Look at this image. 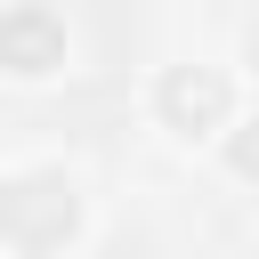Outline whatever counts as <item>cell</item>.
Masks as SVG:
<instances>
[{"instance_id":"obj_2","label":"cell","mask_w":259,"mask_h":259,"mask_svg":"<svg viewBox=\"0 0 259 259\" xmlns=\"http://www.w3.org/2000/svg\"><path fill=\"white\" fill-rule=\"evenodd\" d=\"M0 65L8 73H57L65 65V24L49 8H8L0 16Z\"/></svg>"},{"instance_id":"obj_1","label":"cell","mask_w":259,"mask_h":259,"mask_svg":"<svg viewBox=\"0 0 259 259\" xmlns=\"http://www.w3.org/2000/svg\"><path fill=\"white\" fill-rule=\"evenodd\" d=\"M154 105H162V121L170 130H210V121H227V73H210V65H170L162 73V89H154Z\"/></svg>"},{"instance_id":"obj_4","label":"cell","mask_w":259,"mask_h":259,"mask_svg":"<svg viewBox=\"0 0 259 259\" xmlns=\"http://www.w3.org/2000/svg\"><path fill=\"white\" fill-rule=\"evenodd\" d=\"M251 65H259V32H251Z\"/></svg>"},{"instance_id":"obj_3","label":"cell","mask_w":259,"mask_h":259,"mask_svg":"<svg viewBox=\"0 0 259 259\" xmlns=\"http://www.w3.org/2000/svg\"><path fill=\"white\" fill-rule=\"evenodd\" d=\"M227 154H235V170H259V121H235V146Z\"/></svg>"}]
</instances>
